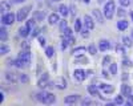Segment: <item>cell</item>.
<instances>
[{
  "mask_svg": "<svg viewBox=\"0 0 133 106\" xmlns=\"http://www.w3.org/2000/svg\"><path fill=\"white\" fill-rule=\"evenodd\" d=\"M36 100L41 103H45V105H52L56 102V97L52 93H48L45 90H41V92L36 93Z\"/></svg>",
  "mask_w": 133,
  "mask_h": 106,
  "instance_id": "obj_1",
  "label": "cell"
},
{
  "mask_svg": "<svg viewBox=\"0 0 133 106\" xmlns=\"http://www.w3.org/2000/svg\"><path fill=\"white\" fill-rule=\"evenodd\" d=\"M115 12H116V5H115V2H112V0H109V2H107L104 4V16L110 20L113 16H115Z\"/></svg>",
  "mask_w": 133,
  "mask_h": 106,
  "instance_id": "obj_2",
  "label": "cell"
},
{
  "mask_svg": "<svg viewBox=\"0 0 133 106\" xmlns=\"http://www.w3.org/2000/svg\"><path fill=\"white\" fill-rule=\"evenodd\" d=\"M31 9H32L31 5L20 8V9L17 11V15H16V21H20V23H21V21H24V20L27 19V16H28V13H29Z\"/></svg>",
  "mask_w": 133,
  "mask_h": 106,
  "instance_id": "obj_3",
  "label": "cell"
},
{
  "mask_svg": "<svg viewBox=\"0 0 133 106\" xmlns=\"http://www.w3.org/2000/svg\"><path fill=\"white\" fill-rule=\"evenodd\" d=\"M16 20V16L12 13V12H8V13H4L2 15V23L3 25H12Z\"/></svg>",
  "mask_w": 133,
  "mask_h": 106,
  "instance_id": "obj_4",
  "label": "cell"
},
{
  "mask_svg": "<svg viewBox=\"0 0 133 106\" xmlns=\"http://www.w3.org/2000/svg\"><path fill=\"white\" fill-rule=\"evenodd\" d=\"M88 74H91V72H85V70H83V69H76V70L73 72V77H75L77 81L83 82V81L88 77Z\"/></svg>",
  "mask_w": 133,
  "mask_h": 106,
  "instance_id": "obj_5",
  "label": "cell"
},
{
  "mask_svg": "<svg viewBox=\"0 0 133 106\" xmlns=\"http://www.w3.org/2000/svg\"><path fill=\"white\" fill-rule=\"evenodd\" d=\"M19 58L24 62L25 66H28L29 64H31V58H32L31 57V52L29 50H21L20 55H19Z\"/></svg>",
  "mask_w": 133,
  "mask_h": 106,
  "instance_id": "obj_6",
  "label": "cell"
},
{
  "mask_svg": "<svg viewBox=\"0 0 133 106\" xmlns=\"http://www.w3.org/2000/svg\"><path fill=\"white\" fill-rule=\"evenodd\" d=\"M4 78H5V81L9 82V84H16V82L19 81V76H16V73L9 72V70L4 73Z\"/></svg>",
  "mask_w": 133,
  "mask_h": 106,
  "instance_id": "obj_7",
  "label": "cell"
},
{
  "mask_svg": "<svg viewBox=\"0 0 133 106\" xmlns=\"http://www.w3.org/2000/svg\"><path fill=\"white\" fill-rule=\"evenodd\" d=\"M49 80H48V73H44L43 74V77L37 81V86L40 88V89H45L48 85H49Z\"/></svg>",
  "mask_w": 133,
  "mask_h": 106,
  "instance_id": "obj_8",
  "label": "cell"
},
{
  "mask_svg": "<svg viewBox=\"0 0 133 106\" xmlns=\"http://www.w3.org/2000/svg\"><path fill=\"white\" fill-rule=\"evenodd\" d=\"M55 84H56V88L60 89V90H64L68 88V84H66V80L64 77H57L56 81H55Z\"/></svg>",
  "mask_w": 133,
  "mask_h": 106,
  "instance_id": "obj_9",
  "label": "cell"
},
{
  "mask_svg": "<svg viewBox=\"0 0 133 106\" xmlns=\"http://www.w3.org/2000/svg\"><path fill=\"white\" fill-rule=\"evenodd\" d=\"M93 20H95V19H92L91 16L85 15V16H84V27H85L87 29L92 31V29L95 28V21H93Z\"/></svg>",
  "mask_w": 133,
  "mask_h": 106,
  "instance_id": "obj_10",
  "label": "cell"
},
{
  "mask_svg": "<svg viewBox=\"0 0 133 106\" xmlns=\"http://www.w3.org/2000/svg\"><path fill=\"white\" fill-rule=\"evenodd\" d=\"M92 16H93V19L97 21V23H100V24H103L104 23V15L101 13V11L100 9H93L92 11Z\"/></svg>",
  "mask_w": 133,
  "mask_h": 106,
  "instance_id": "obj_11",
  "label": "cell"
},
{
  "mask_svg": "<svg viewBox=\"0 0 133 106\" xmlns=\"http://www.w3.org/2000/svg\"><path fill=\"white\" fill-rule=\"evenodd\" d=\"M79 98H80L79 94H69V95H66V97L64 98V102L66 105H72V103H76L77 101H79Z\"/></svg>",
  "mask_w": 133,
  "mask_h": 106,
  "instance_id": "obj_12",
  "label": "cell"
},
{
  "mask_svg": "<svg viewBox=\"0 0 133 106\" xmlns=\"http://www.w3.org/2000/svg\"><path fill=\"white\" fill-rule=\"evenodd\" d=\"M98 48H100V50L101 52H105V50H109L110 49V41L109 40H100V42H98Z\"/></svg>",
  "mask_w": 133,
  "mask_h": 106,
  "instance_id": "obj_13",
  "label": "cell"
},
{
  "mask_svg": "<svg viewBox=\"0 0 133 106\" xmlns=\"http://www.w3.org/2000/svg\"><path fill=\"white\" fill-rule=\"evenodd\" d=\"M59 21H60V17H59L57 13H51V15H49V17H48V23H49V25H56Z\"/></svg>",
  "mask_w": 133,
  "mask_h": 106,
  "instance_id": "obj_14",
  "label": "cell"
},
{
  "mask_svg": "<svg viewBox=\"0 0 133 106\" xmlns=\"http://www.w3.org/2000/svg\"><path fill=\"white\" fill-rule=\"evenodd\" d=\"M121 93H123V95H125V97H129L130 98V95H132V89L129 85L124 84L123 86H121Z\"/></svg>",
  "mask_w": 133,
  "mask_h": 106,
  "instance_id": "obj_15",
  "label": "cell"
},
{
  "mask_svg": "<svg viewBox=\"0 0 133 106\" xmlns=\"http://www.w3.org/2000/svg\"><path fill=\"white\" fill-rule=\"evenodd\" d=\"M98 88L101 89L103 92H105V93H113V86L112 85H109V84H100L98 85Z\"/></svg>",
  "mask_w": 133,
  "mask_h": 106,
  "instance_id": "obj_16",
  "label": "cell"
},
{
  "mask_svg": "<svg viewBox=\"0 0 133 106\" xmlns=\"http://www.w3.org/2000/svg\"><path fill=\"white\" fill-rule=\"evenodd\" d=\"M0 7H2V13L4 15V13H8V11H11V4L7 2V0H3L2 2V4H0Z\"/></svg>",
  "mask_w": 133,
  "mask_h": 106,
  "instance_id": "obj_17",
  "label": "cell"
},
{
  "mask_svg": "<svg viewBox=\"0 0 133 106\" xmlns=\"http://www.w3.org/2000/svg\"><path fill=\"white\" fill-rule=\"evenodd\" d=\"M128 25H129L128 20H120V21H117V28L120 31H125L128 28Z\"/></svg>",
  "mask_w": 133,
  "mask_h": 106,
  "instance_id": "obj_18",
  "label": "cell"
},
{
  "mask_svg": "<svg viewBox=\"0 0 133 106\" xmlns=\"http://www.w3.org/2000/svg\"><path fill=\"white\" fill-rule=\"evenodd\" d=\"M17 32H19V35H20L21 37H27V36L31 33V32H29V29H28L27 27H20Z\"/></svg>",
  "mask_w": 133,
  "mask_h": 106,
  "instance_id": "obj_19",
  "label": "cell"
},
{
  "mask_svg": "<svg viewBox=\"0 0 133 106\" xmlns=\"http://www.w3.org/2000/svg\"><path fill=\"white\" fill-rule=\"evenodd\" d=\"M59 12H60V15L61 16H68V13H69V11H68V7L66 5H64V4H61L60 7H59Z\"/></svg>",
  "mask_w": 133,
  "mask_h": 106,
  "instance_id": "obj_20",
  "label": "cell"
},
{
  "mask_svg": "<svg viewBox=\"0 0 133 106\" xmlns=\"http://www.w3.org/2000/svg\"><path fill=\"white\" fill-rule=\"evenodd\" d=\"M7 29H5V27L3 25L2 28H0V40H2V42H4L5 40H7Z\"/></svg>",
  "mask_w": 133,
  "mask_h": 106,
  "instance_id": "obj_21",
  "label": "cell"
},
{
  "mask_svg": "<svg viewBox=\"0 0 133 106\" xmlns=\"http://www.w3.org/2000/svg\"><path fill=\"white\" fill-rule=\"evenodd\" d=\"M53 55H55V48H53V47H48V48L45 49V56H47L48 58H52Z\"/></svg>",
  "mask_w": 133,
  "mask_h": 106,
  "instance_id": "obj_22",
  "label": "cell"
},
{
  "mask_svg": "<svg viewBox=\"0 0 133 106\" xmlns=\"http://www.w3.org/2000/svg\"><path fill=\"white\" fill-rule=\"evenodd\" d=\"M88 92H89L92 95H98V89L95 86V85H89V86H88Z\"/></svg>",
  "mask_w": 133,
  "mask_h": 106,
  "instance_id": "obj_23",
  "label": "cell"
},
{
  "mask_svg": "<svg viewBox=\"0 0 133 106\" xmlns=\"http://www.w3.org/2000/svg\"><path fill=\"white\" fill-rule=\"evenodd\" d=\"M19 82H21V84H27L28 82V76L25 73H20L19 74Z\"/></svg>",
  "mask_w": 133,
  "mask_h": 106,
  "instance_id": "obj_24",
  "label": "cell"
},
{
  "mask_svg": "<svg viewBox=\"0 0 133 106\" xmlns=\"http://www.w3.org/2000/svg\"><path fill=\"white\" fill-rule=\"evenodd\" d=\"M123 42H124V45H125V47H128V48H130V47L133 45L132 39H130V37H127V36H124V37H123Z\"/></svg>",
  "mask_w": 133,
  "mask_h": 106,
  "instance_id": "obj_25",
  "label": "cell"
},
{
  "mask_svg": "<svg viewBox=\"0 0 133 106\" xmlns=\"http://www.w3.org/2000/svg\"><path fill=\"white\" fill-rule=\"evenodd\" d=\"M75 31L76 32H80L81 31V20L80 19H76L75 20Z\"/></svg>",
  "mask_w": 133,
  "mask_h": 106,
  "instance_id": "obj_26",
  "label": "cell"
},
{
  "mask_svg": "<svg viewBox=\"0 0 133 106\" xmlns=\"http://www.w3.org/2000/svg\"><path fill=\"white\" fill-rule=\"evenodd\" d=\"M44 17H45V11H39V12L36 13V19H37L39 21H43Z\"/></svg>",
  "mask_w": 133,
  "mask_h": 106,
  "instance_id": "obj_27",
  "label": "cell"
},
{
  "mask_svg": "<svg viewBox=\"0 0 133 106\" xmlns=\"http://www.w3.org/2000/svg\"><path fill=\"white\" fill-rule=\"evenodd\" d=\"M8 52H9V48L5 44H2V47H0V55H7Z\"/></svg>",
  "mask_w": 133,
  "mask_h": 106,
  "instance_id": "obj_28",
  "label": "cell"
},
{
  "mask_svg": "<svg viewBox=\"0 0 133 106\" xmlns=\"http://www.w3.org/2000/svg\"><path fill=\"white\" fill-rule=\"evenodd\" d=\"M85 50H88V49H85L84 47H79V48H75L72 50V53L73 55H80V52H85Z\"/></svg>",
  "mask_w": 133,
  "mask_h": 106,
  "instance_id": "obj_29",
  "label": "cell"
},
{
  "mask_svg": "<svg viewBox=\"0 0 133 106\" xmlns=\"http://www.w3.org/2000/svg\"><path fill=\"white\" fill-rule=\"evenodd\" d=\"M25 27H27V28L29 29V32H32V28L35 27V20H32V19H31V20H28V21H27V25H25Z\"/></svg>",
  "mask_w": 133,
  "mask_h": 106,
  "instance_id": "obj_30",
  "label": "cell"
},
{
  "mask_svg": "<svg viewBox=\"0 0 133 106\" xmlns=\"http://www.w3.org/2000/svg\"><path fill=\"white\" fill-rule=\"evenodd\" d=\"M68 44H71V42H69V40L66 39V37H64V40L61 41V49H63V50H64V49H66Z\"/></svg>",
  "mask_w": 133,
  "mask_h": 106,
  "instance_id": "obj_31",
  "label": "cell"
},
{
  "mask_svg": "<svg viewBox=\"0 0 133 106\" xmlns=\"http://www.w3.org/2000/svg\"><path fill=\"white\" fill-rule=\"evenodd\" d=\"M15 65H16L17 68H24V66H25V65H24V62L21 61L19 57H17V60H15Z\"/></svg>",
  "mask_w": 133,
  "mask_h": 106,
  "instance_id": "obj_32",
  "label": "cell"
},
{
  "mask_svg": "<svg viewBox=\"0 0 133 106\" xmlns=\"http://www.w3.org/2000/svg\"><path fill=\"white\" fill-rule=\"evenodd\" d=\"M110 72H112V74H117V64H110Z\"/></svg>",
  "mask_w": 133,
  "mask_h": 106,
  "instance_id": "obj_33",
  "label": "cell"
},
{
  "mask_svg": "<svg viewBox=\"0 0 133 106\" xmlns=\"http://www.w3.org/2000/svg\"><path fill=\"white\" fill-rule=\"evenodd\" d=\"M115 103H117V105H123V103H124L123 97H121V95H117V97L115 98Z\"/></svg>",
  "mask_w": 133,
  "mask_h": 106,
  "instance_id": "obj_34",
  "label": "cell"
},
{
  "mask_svg": "<svg viewBox=\"0 0 133 106\" xmlns=\"http://www.w3.org/2000/svg\"><path fill=\"white\" fill-rule=\"evenodd\" d=\"M118 3H120V5H123V7H128L130 4V0H118Z\"/></svg>",
  "mask_w": 133,
  "mask_h": 106,
  "instance_id": "obj_35",
  "label": "cell"
},
{
  "mask_svg": "<svg viewBox=\"0 0 133 106\" xmlns=\"http://www.w3.org/2000/svg\"><path fill=\"white\" fill-rule=\"evenodd\" d=\"M88 52H89L92 56H95V55H96V47H95V45H89V48H88Z\"/></svg>",
  "mask_w": 133,
  "mask_h": 106,
  "instance_id": "obj_36",
  "label": "cell"
},
{
  "mask_svg": "<svg viewBox=\"0 0 133 106\" xmlns=\"http://www.w3.org/2000/svg\"><path fill=\"white\" fill-rule=\"evenodd\" d=\"M88 31H89V29H87V28L84 27V29L81 31V36H83V37H85V39L89 37V32H88Z\"/></svg>",
  "mask_w": 133,
  "mask_h": 106,
  "instance_id": "obj_37",
  "label": "cell"
},
{
  "mask_svg": "<svg viewBox=\"0 0 133 106\" xmlns=\"http://www.w3.org/2000/svg\"><path fill=\"white\" fill-rule=\"evenodd\" d=\"M65 29H66V21H65V20H63V21H61V24H60V31H61V32H64Z\"/></svg>",
  "mask_w": 133,
  "mask_h": 106,
  "instance_id": "obj_38",
  "label": "cell"
},
{
  "mask_svg": "<svg viewBox=\"0 0 133 106\" xmlns=\"http://www.w3.org/2000/svg\"><path fill=\"white\" fill-rule=\"evenodd\" d=\"M123 64H124V66H128V68H130V66H132V62H130L129 60H127V58H124V60H123Z\"/></svg>",
  "mask_w": 133,
  "mask_h": 106,
  "instance_id": "obj_39",
  "label": "cell"
},
{
  "mask_svg": "<svg viewBox=\"0 0 133 106\" xmlns=\"http://www.w3.org/2000/svg\"><path fill=\"white\" fill-rule=\"evenodd\" d=\"M91 103H92V101L89 98H85V100L81 101V105H91Z\"/></svg>",
  "mask_w": 133,
  "mask_h": 106,
  "instance_id": "obj_40",
  "label": "cell"
},
{
  "mask_svg": "<svg viewBox=\"0 0 133 106\" xmlns=\"http://www.w3.org/2000/svg\"><path fill=\"white\" fill-rule=\"evenodd\" d=\"M39 41H40V45L41 47H45V39H44V37H39Z\"/></svg>",
  "mask_w": 133,
  "mask_h": 106,
  "instance_id": "obj_41",
  "label": "cell"
},
{
  "mask_svg": "<svg viewBox=\"0 0 133 106\" xmlns=\"http://www.w3.org/2000/svg\"><path fill=\"white\" fill-rule=\"evenodd\" d=\"M25 0H12V3H15V4H20V3H24Z\"/></svg>",
  "mask_w": 133,
  "mask_h": 106,
  "instance_id": "obj_42",
  "label": "cell"
},
{
  "mask_svg": "<svg viewBox=\"0 0 133 106\" xmlns=\"http://www.w3.org/2000/svg\"><path fill=\"white\" fill-rule=\"evenodd\" d=\"M117 11H118V15H120V16H124V15H125L124 9H121V8H120V9H117Z\"/></svg>",
  "mask_w": 133,
  "mask_h": 106,
  "instance_id": "obj_43",
  "label": "cell"
},
{
  "mask_svg": "<svg viewBox=\"0 0 133 106\" xmlns=\"http://www.w3.org/2000/svg\"><path fill=\"white\" fill-rule=\"evenodd\" d=\"M110 61V57H105L104 58V65H107V62H109Z\"/></svg>",
  "mask_w": 133,
  "mask_h": 106,
  "instance_id": "obj_44",
  "label": "cell"
},
{
  "mask_svg": "<svg viewBox=\"0 0 133 106\" xmlns=\"http://www.w3.org/2000/svg\"><path fill=\"white\" fill-rule=\"evenodd\" d=\"M3 100H4V94H3V93H0V103L3 102Z\"/></svg>",
  "mask_w": 133,
  "mask_h": 106,
  "instance_id": "obj_45",
  "label": "cell"
},
{
  "mask_svg": "<svg viewBox=\"0 0 133 106\" xmlns=\"http://www.w3.org/2000/svg\"><path fill=\"white\" fill-rule=\"evenodd\" d=\"M71 13H73V15L76 13V8L75 7H71Z\"/></svg>",
  "mask_w": 133,
  "mask_h": 106,
  "instance_id": "obj_46",
  "label": "cell"
},
{
  "mask_svg": "<svg viewBox=\"0 0 133 106\" xmlns=\"http://www.w3.org/2000/svg\"><path fill=\"white\" fill-rule=\"evenodd\" d=\"M81 2L85 3V4H89V3H91V0H81Z\"/></svg>",
  "mask_w": 133,
  "mask_h": 106,
  "instance_id": "obj_47",
  "label": "cell"
},
{
  "mask_svg": "<svg viewBox=\"0 0 133 106\" xmlns=\"http://www.w3.org/2000/svg\"><path fill=\"white\" fill-rule=\"evenodd\" d=\"M130 17H132V21H133V12H130Z\"/></svg>",
  "mask_w": 133,
  "mask_h": 106,
  "instance_id": "obj_48",
  "label": "cell"
},
{
  "mask_svg": "<svg viewBox=\"0 0 133 106\" xmlns=\"http://www.w3.org/2000/svg\"><path fill=\"white\" fill-rule=\"evenodd\" d=\"M130 98H132V103H133V93H132V95H130Z\"/></svg>",
  "mask_w": 133,
  "mask_h": 106,
  "instance_id": "obj_49",
  "label": "cell"
},
{
  "mask_svg": "<svg viewBox=\"0 0 133 106\" xmlns=\"http://www.w3.org/2000/svg\"><path fill=\"white\" fill-rule=\"evenodd\" d=\"M52 2H56L57 3V2H60V0H52Z\"/></svg>",
  "mask_w": 133,
  "mask_h": 106,
  "instance_id": "obj_50",
  "label": "cell"
},
{
  "mask_svg": "<svg viewBox=\"0 0 133 106\" xmlns=\"http://www.w3.org/2000/svg\"><path fill=\"white\" fill-rule=\"evenodd\" d=\"M130 35H132V39H133V31H132V33H130Z\"/></svg>",
  "mask_w": 133,
  "mask_h": 106,
  "instance_id": "obj_51",
  "label": "cell"
},
{
  "mask_svg": "<svg viewBox=\"0 0 133 106\" xmlns=\"http://www.w3.org/2000/svg\"><path fill=\"white\" fill-rule=\"evenodd\" d=\"M39 2H41V0H39Z\"/></svg>",
  "mask_w": 133,
  "mask_h": 106,
  "instance_id": "obj_52",
  "label": "cell"
}]
</instances>
